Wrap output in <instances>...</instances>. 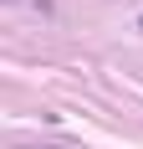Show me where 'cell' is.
Instances as JSON below:
<instances>
[{"label": "cell", "instance_id": "obj_1", "mask_svg": "<svg viewBox=\"0 0 143 149\" xmlns=\"http://www.w3.org/2000/svg\"><path fill=\"white\" fill-rule=\"evenodd\" d=\"M138 31H143V21H138Z\"/></svg>", "mask_w": 143, "mask_h": 149}]
</instances>
